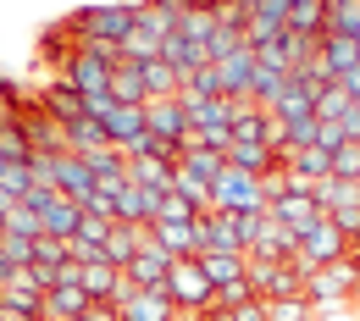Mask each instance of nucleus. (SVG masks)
<instances>
[{
	"label": "nucleus",
	"instance_id": "f257e3e1",
	"mask_svg": "<svg viewBox=\"0 0 360 321\" xmlns=\"http://www.w3.org/2000/svg\"><path fill=\"white\" fill-rule=\"evenodd\" d=\"M67 28L84 45H128V34L139 28V0H89L78 11H67Z\"/></svg>",
	"mask_w": 360,
	"mask_h": 321
},
{
	"label": "nucleus",
	"instance_id": "f03ea898",
	"mask_svg": "<svg viewBox=\"0 0 360 321\" xmlns=\"http://www.w3.org/2000/svg\"><path fill=\"white\" fill-rule=\"evenodd\" d=\"M355 294H360V261L355 255H344V261H333V266H316V272L305 277V299L316 305V316L344 310Z\"/></svg>",
	"mask_w": 360,
	"mask_h": 321
},
{
	"label": "nucleus",
	"instance_id": "7ed1b4c3",
	"mask_svg": "<svg viewBox=\"0 0 360 321\" xmlns=\"http://www.w3.org/2000/svg\"><path fill=\"white\" fill-rule=\"evenodd\" d=\"M349 255V238L333 228V216L321 211V216H311L305 228H300V255H294V266L311 277L316 266H333V261H344Z\"/></svg>",
	"mask_w": 360,
	"mask_h": 321
},
{
	"label": "nucleus",
	"instance_id": "20e7f679",
	"mask_svg": "<svg viewBox=\"0 0 360 321\" xmlns=\"http://www.w3.org/2000/svg\"><path fill=\"white\" fill-rule=\"evenodd\" d=\"M167 294H172V305H178L183 316H200V310L217 305V288H211V277H205V266H200V255L172 261V272H167Z\"/></svg>",
	"mask_w": 360,
	"mask_h": 321
},
{
	"label": "nucleus",
	"instance_id": "39448f33",
	"mask_svg": "<svg viewBox=\"0 0 360 321\" xmlns=\"http://www.w3.org/2000/svg\"><path fill=\"white\" fill-rule=\"evenodd\" d=\"M211 211H233V216H255L266 211V183L255 172H238V166H222V178L211 183Z\"/></svg>",
	"mask_w": 360,
	"mask_h": 321
},
{
	"label": "nucleus",
	"instance_id": "423d86ee",
	"mask_svg": "<svg viewBox=\"0 0 360 321\" xmlns=\"http://www.w3.org/2000/svg\"><path fill=\"white\" fill-rule=\"evenodd\" d=\"M244 282H250L255 299H288V294H305V272H300L294 261H255V255H250Z\"/></svg>",
	"mask_w": 360,
	"mask_h": 321
},
{
	"label": "nucleus",
	"instance_id": "0eeeda50",
	"mask_svg": "<svg viewBox=\"0 0 360 321\" xmlns=\"http://www.w3.org/2000/svg\"><path fill=\"white\" fill-rule=\"evenodd\" d=\"M183 111H188V122H194V133H233V117H238V100H227V94H178Z\"/></svg>",
	"mask_w": 360,
	"mask_h": 321
},
{
	"label": "nucleus",
	"instance_id": "6e6552de",
	"mask_svg": "<svg viewBox=\"0 0 360 321\" xmlns=\"http://www.w3.org/2000/svg\"><path fill=\"white\" fill-rule=\"evenodd\" d=\"M144 128H150L155 138L183 144V150H188V138H194V122H188V111H183L178 94H172V100H150V105H144Z\"/></svg>",
	"mask_w": 360,
	"mask_h": 321
},
{
	"label": "nucleus",
	"instance_id": "1a4fd4ad",
	"mask_svg": "<svg viewBox=\"0 0 360 321\" xmlns=\"http://www.w3.org/2000/svg\"><path fill=\"white\" fill-rule=\"evenodd\" d=\"M34 105H39V111H45V117H56V122H61V128H67V122H78V117H84V94L72 89V84H67V78H61V72H50V78H45V89L34 94Z\"/></svg>",
	"mask_w": 360,
	"mask_h": 321
},
{
	"label": "nucleus",
	"instance_id": "9d476101",
	"mask_svg": "<svg viewBox=\"0 0 360 321\" xmlns=\"http://www.w3.org/2000/svg\"><path fill=\"white\" fill-rule=\"evenodd\" d=\"M100 128H105V138H111L122 155H134L139 138L150 133V128H144V105H111V111L100 117Z\"/></svg>",
	"mask_w": 360,
	"mask_h": 321
},
{
	"label": "nucleus",
	"instance_id": "9b49d317",
	"mask_svg": "<svg viewBox=\"0 0 360 321\" xmlns=\"http://www.w3.org/2000/svg\"><path fill=\"white\" fill-rule=\"evenodd\" d=\"M316 67L327 72V78H344L349 67H360V39H349V34H321L316 39Z\"/></svg>",
	"mask_w": 360,
	"mask_h": 321
},
{
	"label": "nucleus",
	"instance_id": "f8f14e48",
	"mask_svg": "<svg viewBox=\"0 0 360 321\" xmlns=\"http://www.w3.org/2000/svg\"><path fill=\"white\" fill-rule=\"evenodd\" d=\"M144 238H150V228H128V222H111V232H105V244H100V255L117 266V272H128L134 266V255L144 249Z\"/></svg>",
	"mask_w": 360,
	"mask_h": 321
},
{
	"label": "nucleus",
	"instance_id": "ddd939ff",
	"mask_svg": "<svg viewBox=\"0 0 360 321\" xmlns=\"http://www.w3.org/2000/svg\"><path fill=\"white\" fill-rule=\"evenodd\" d=\"M172 261L178 255H167L155 238H144V249L134 255V266H128V277H134L139 288H167V272H172Z\"/></svg>",
	"mask_w": 360,
	"mask_h": 321
},
{
	"label": "nucleus",
	"instance_id": "4468645a",
	"mask_svg": "<svg viewBox=\"0 0 360 321\" xmlns=\"http://www.w3.org/2000/svg\"><path fill=\"white\" fill-rule=\"evenodd\" d=\"M78 45H84V39H78V34L67 28V17H61L56 28H45V34H39V67H50V72H67V61L78 55Z\"/></svg>",
	"mask_w": 360,
	"mask_h": 321
},
{
	"label": "nucleus",
	"instance_id": "2eb2a0df",
	"mask_svg": "<svg viewBox=\"0 0 360 321\" xmlns=\"http://www.w3.org/2000/svg\"><path fill=\"white\" fill-rule=\"evenodd\" d=\"M150 238H155L167 255H178V261L205 249V244H200V216H194V222H150Z\"/></svg>",
	"mask_w": 360,
	"mask_h": 321
},
{
	"label": "nucleus",
	"instance_id": "dca6fc26",
	"mask_svg": "<svg viewBox=\"0 0 360 321\" xmlns=\"http://www.w3.org/2000/svg\"><path fill=\"white\" fill-rule=\"evenodd\" d=\"M255 50L250 45H238L233 55H222L217 67H222V89H227V100H250V78H255Z\"/></svg>",
	"mask_w": 360,
	"mask_h": 321
},
{
	"label": "nucleus",
	"instance_id": "f3484780",
	"mask_svg": "<svg viewBox=\"0 0 360 321\" xmlns=\"http://www.w3.org/2000/svg\"><path fill=\"white\" fill-rule=\"evenodd\" d=\"M0 310L6 316H22V321H45V294L28 288V282H17V277H6L0 282Z\"/></svg>",
	"mask_w": 360,
	"mask_h": 321
},
{
	"label": "nucleus",
	"instance_id": "a211bd4d",
	"mask_svg": "<svg viewBox=\"0 0 360 321\" xmlns=\"http://www.w3.org/2000/svg\"><path fill=\"white\" fill-rule=\"evenodd\" d=\"M78 288L89 294L94 305H111L117 288H122V272H117L111 261H89V266H78Z\"/></svg>",
	"mask_w": 360,
	"mask_h": 321
},
{
	"label": "nucleus",
	"instance_id": "6ab92c4d",
	"mask_svg": "<svg viewBox=\"0 0 360 321\" xmlns=\"http://www.w3.org/2000/svg\"><path fill=\"white\" fill-rule=\"evenodd\" d=\"M271 133V111L255 100H238V117H233V144H266Z\"/></svg>",
	"mask_w": 360,
	"mask_h": 321
},
{
	"label": "nucleus",
	"instance_id": "aec40b11",
	"mask_svg": "<svg viewBox=\"0 0 360 321\" xmlns=\"http://www.w3.org/2000/svg\"><path fill=\"white\" fill-rule=\"evenodd\" d=\"M316 94H321V89H311L305 78H294V72H288V89L271 100V117H277V122H294V117H305V111H316Z\"/></svg>",
	"mask_w": 360,
	"mask_h": 321
},
{
	"label": "nucleus",
	"instance_id": "412c9836",
	"mask_svg": "<svg viewBox=\"0 0 360 321\" xmlns=\"http://www.w3.org/2000/svg\"><path fill=\"white\" fill-rule=\"evenodd\" d=\"M178 178V161H161V155H128V183L139 188H172Z\"/></svg>",
	"mask_w": 360,
	"mask_h": 321
},
{
	"label": "nucleus",
	"instance_id": "4be33fe9",
	"mask_svg": "<svg viewBox=\"0 0 360 321\" xmlns=\"http://www.w3.org/2000/svg\"><path fill=\"white\" fill-rule=\"evenodd\" d=\"M200 266H205V277H211V288H227V282H244V272H250V255L200 249Z\"/></svg>",
	"mask_w": 360,
	"mask_h": 321
},
{
	"label": "nucleus",
	"instance_id": "5701e85b",
	"mask_svg": "<svg viewBox=\"0 0 360 321\" xmlns=\"http://www.w3.org/2000/svg\"><path fill=\"white\" fill-rule=\"evenodd\" d=\"M283 172H288V178H305V183H321V178H333V150H321V144L294 150V155L283 161Z\"/></svg>",
	"mask_w": 360,
	"mask_h": 321
},
{
	"label": "nucleus",
	"instance_id": "b1692460",
	"mask_svg": "<svg viewBox=\"0 0 360 321\" xmlns=\"http://www.w3.org/2000/svg\"><path fill=\"white\" fill-rule=\"evenodd\" d=\"M139 72H144V89H150V100H172V94L183 89V72L167 61V55H150V61H139Z\"/></svg>",
	"mask_w": 360,
	"mask_h": 321
},
{
	"label": "nucleus",
	"instance_id": "393cba45",
	"mask_svg": "<svg viewBox=\"0 0 360 321\" xmlns=\"http://www.w3.org/2000/svg\"><path fill=\"white\" fill-rule=\"evenodd\" d=\"M89 305H94V299L78 288V282H56V288L45 294V316H56V321H78Z\"/></svg>",
	"mask_w": 360,
	"mask_h": 321
},
{
	"label": "nucleus",
	"instance_id": "a878e982",
	"mask_svg": "<svg viewBox=\"0 0 360 321\" xmlns=\"http://www.w3.org/2000/svg\"><path fill=\"white\" fill-rule=\"evenodd\" d=\"M22 128H28L34 155H56V150H67V144H61V122H56V117H45L39 105H34V111H22Z\"/></svg>",
	"mask_w": 360,
	"mask_h": 321
},
{
	"label": "nucleus",
	"instance_id": "bb28decb",
	"mask_svg": "<svg viewBox=\"0 0 360 321\" xmlns=\"http://www.w3.org/2000/svg\"><path fill=\"white\" fill-rule=\"evenodd\" d=\"M227 166H238V172H255V178H266V172H277L283 161L271 155V144H227Z\"/></svg>",
	"mask_w": 360,
	"mask_h": 321
},
{
	"label": "nucleus",
	"instance_id": "cd10ccee",
	"mask_svg": "<svg viewBox=\"0 0 360 321\" xmlns=\"http://www.w3.org/2000/svg\"><path fill=\"white\" fill-rule=\"evenodd\" d=\"M0 155L6 161H34V144L22 128V111H0Z\"/></svg>",
	"mask_w": 360,
	"mask_h": 321
},
{
	"label": "nucleus",
	"instance_id": "c85d7f7f",
	"mask_svg": "<svg viewBox=\"0 0 360 321\" xmlns=\"http://www.w3.org/2000/svg\"><path fill=\"white\" fill-rule=\"evenodd\" d=\"M61 144H67L72 155H89V150H105L111 138H105V128H100V117H78V122L61 128Z\"/></svg>",
	"mask_w": 360,
	"mask_h": 321
},
{
	"label": "nucleus",
	"instance_id": "c756f323",
	"mask_svg": "<svg viewBox=\"0 0 360 321\" xmlns=\"http://www.w3.org/2000/svg\"><path fill=\"white\" fill-rule=\"evenodd\" d=\"M111 100H117V105H150V89H144L139 61H122V67L111 72Z\"/></svg>",
	"mask_w": 360,
	"mask_h": 321
},
{
	"label": "nucleus",
	"instance_id": "7c9ffc66",
	"mask_svg": "<svg viewBox=\"0 0 360 321\" xmlns=\"http://www.w3.org/2000/svg\"><path fill=\"white\" fill-rule=\"evenodd\" d=\"M255 55H261V50H255ZM283 89H288V72H283V67H271V61H255V78H250V100L271 111V100H277Z\"/></svg>",
	"mask_w": 360,
	"mask_h": 321
},
{
	"label": "nucleus",
	"instance_id": "2f4dec72",
	"mask_svg": "<svg viewBox=\"0 0 360 321\" xmlns=\"http://www.w3.org/2000/svg\"><path fill=\"white\" fill-rule=\"evenodd\" d=\"M178 166H183V172H194L200 183H217V178H222V166H227V155H222V150H205V144H188Z\"/></svg>",
	"mask_w": 360,
	"mask_h": 321
},
{
	"label": "nucleus",
	"instance_id": "473e14b6",
	"mask_svg": "<svg viewBox=\"0 0 360 321\" xmlns=\"http://www.w3.org/2000/svg\"><path fill=\"white\" fill-rule=\"evenodd\" d=\"M217 28H222V22H217V11H200V6H188V11H183V22H178V34L188 39V45H200L205 55H211V39H217Z\"/></svg>",
	"mask_w": 360,
	"mask_h": 321
},
{
	"label": "nucleus",
	"instance_id": "72a5a7b5",
	"mask_svg": "<svg viewBox=\"0 0 360 321\" xmlns=\"http://www.w3.org/2000/svg\"><path fill=\"white\" fill-rule=\"evenodd\" d=\"M84 161H89L94 183H122V178H128V155H122L117 144H105V150H89Z\"/></svg>",
	"mask_w": 360,
	"mask_h": 321
},
{
	"label": "nucleus",
	"instance_id": "f704fd0d",
	"mask_svg": "<svg viewBox=\"0 0 360 321\" xmlns=\"http://www.w3.org/2000/svg\"><path fill=\"white\" fill-rule=\"evenodd\" d=\"M349 105H355V94L344 89L338 78H333V84H321V94H316V117H321V122H338Z\"/></svg>",
	"mask_w": 360,
	"mask_h": 321
},
{
	"label": "nucleus",
	"instance_id": "c9c22d12",
	"mask_svg": "<svg viewBox=\"0 0 360 321\" xmlns=\"http://www.w3.org/2000/svg\"><path fill=\"white\" fill-rule=\"evenodd\" d=\"M34 183H39V178H34V161H6V172H0V194H6V199H22Z\"/></svg>",
	"mask_w": 360,
	"mask_h": 321
},
{
	"label": "nucleus",
	"instance_id": "e433bc0d",
	"mask_svg": "<svg viewBox=\"0 0 360 321\" xmlns=\"http://www.w3.org/2000/svg\"><path fill=\"white\" fill-rule=\"evenodd\" d=\"M67 261H72V238H56V232L34 238V266H67Z\"/></svg>",
	"mask_w": 360,
	"mask_h": 321
},
{
	"label": "nucleus",
	"instance_id": "4c0bfd02",
	"mask_svg": "<svg viewBox=\"0 0 360 321\" xmlns=\"http://www.w3.org/2000/svg\"><path fill=\"white\" fill-rule=\"evenodd\" d=\"M266 316L271 321H321L316 316V305L305 294H288V299H266Z\"/></svg>",
	"mask_w": 360,
	"mask_h": 321
},
{
	"label": "nucleus",
	"instance_id": "58836bf2",
	"mask_svg": "<svg viewBox=\"0 0 360 321\" xmlns=\"http://www.w3.org/2000/svg\"><path fill=\"white\" fill-rule=\"evenodd\" d=\"M183 89H188V94H227V89H222V67H217V61H205V67L183 72ZM183 89H178V94H183Z\"/></svg>",
	"mask_w": 360,
	"mask_h": 321
},
{
	"label": "nucleus",
	"instance_id": "ea45409f",
	"mask_svg": "<svg viewBox=\"0 0 360 321\" xmlns=\"http://www.w3.org/2000/svg\"><path fill=\"white\" fill-rule=\"evenodd\" d=\"M172 194H183L200 216L211 211V183H200V178H194V172H183V166H178V178H172Z\"/></svg>",
	"mask_w": 360,
	"mask_h": 321
},
{
	"label": "nucleus",
	"instance_id": "a19ab883",
	"mask_svg": "<svg viewBox=\"0 0 360 321\" xmlns=\"http://www.w3.org/2000/svg\"><path fill=\"white\" fill-rule=\"evenodd\" d=\"M0 232H17V238H39V232H45V222H39V216H34V211L17 199V205H6V228H0Z\"/></svg>",
	"mask_w": 360,
	"mask_h": 321
},
{
	"label": "nucleus",
	"instance_id": "79ce46f5",
	"mask_svg": "<svg viewBox=\"0 0 360 321\" xmlns=\"http://www.w3.org/2000/svg\"><path fill=\"white\" fill-rule=\"evenodd\" d=\"M283 128H288V155H294V150H311V144H316L321 117H316V111H305V117H294V122H283Z\"/></svg>",
	"mask_w": 360,
	"mask_h": 321
},
{
	"label": "nucleus",
	"instance_id": "37998d69",
	"mask_svg": "<svg viewBox=\"0 0 360 321\" xmlns=\"http://www.w3.org/2000/svg\"><path fill=\"white\" fill-rule=\"evenodd\" d=\"M327 216H333V228L344 232V238H349V249H355V244H360V199H344V205H333Z\"/></svg>",
	"mask_w": 360,
	"mask_h": 321
},
{
	"label": "nucleus",
	"instance_id": "c03bdc74",
	"mask_svg": "<svg viewBox=\"0 0 360 321\" xmlns=\"http://www.w3.org/2000/svg\"><path fill=\"white\" fill-rule=\"evenodd\" d=\"M0 255H6V266H11V272H17V266H34V238L0 232Z\"/></svg>",
	"mask_w": 360,
	"mask_h": 321
},
{
	"label": "nucleus",
	"instance_id": "a18cd8bd",
	"mask_svg": "<svg viewBox=\"0 0 360 321\" xmlns=\"http://www.w3.org/2000/svg\"><path fill=\"white\" fill-rule=\"evenodd\" d=\"M327 28H333V34H349V39H360V0H349V6H333V11H327Z\"/></svg>",
	"mask_w": 360,
	"mask_h": 321
},
{
	"label": "nucleus",
	"instance_id": "49530a36",
	"mask_svg": "<svg viewBox=\"0 0 360 321\" xmlns=\"http://www.w3.org/2000/svg\"><path fill=\"white\" fill-rule=\"evenodd\" d=\"M194 216H200V211H194L183 194H172V188L161 194V216H155V222H194Z\"/></svg>",
	"mask_w": 360,
	"mask_h": 321
},
{
	"label": "nucleus",
	"instance_id": "de8ad7c7",
	"mask_svg": "<svg viewBox=\"0 0 360 321\" xmlns=\"http://www.w3.org/2000/svg\"><path fill=\"white\" fill-rule=\"evenodd\" d=\"M333 178H344V183H360V144H344V150L333 155Z\"/></svg>",
	"mask_w": 360,
	"mask_h": 321
},
{
	"label": "nucleus",
	"instance_id": "09e8293b",
	"mask_svg": "<svg viewBox=\"0 0 360 321\" xmlns=\"http://www.w3.org/2000/svg\"><path fill=\"white\" fill-rule=\"evenodd\" d=\"M105 232H111V216L84 211V222H78V232H72V238H84V244H105Z\"/></svg>",
	"mask_w": 360,
	"mask_h": 321
},
{
	"label": "nucleus",
	"instance_id": "8fccbe9b",
	"mask_svg": "<svg viewBox=\"0 0 360 321\" xmlns=\"http://www.w3.org/2000/svg\"><path fill=\"white\" fill-rule=\"evenodd\" d=\"M227 321H271V316H266V299H244V305H233V310H227Z\"/></svg>",
	"mask_w": 360,
	"mask_h": 321
},
{
	"label": "nucleus",
	"instance_id": "3c124183",
	"mask_svg": "<svg viewBox=\"0 0 360 321\" xmlns=\"http://www.w3.org/2000/svg\"><path fill=\"white\" fill-rule=\"evenodd\" d=\"M316 144H321V150H333V155H338V150H344V144H349V138H344V128H338V122H321V128H316Z\"/></svg>",
	"mask_w": 360,
	"mask_h": 321
},
{
	"label": "nucleus",
	"instance_id": "603ef678",
	"mask_svg": "<svg viewBox=\"0 0 360 321\" xmlns=\"http://www.w3.org/2000/svg\"><path fill=\"white\" fill-rule=\"evenodd\" d=\"M338 128H344V138H349V144H360V100L344 111V117H338Z\"/></svg>",
	"mask_w": 360,
	"mask_h": 321
},
{
	"label": "nucleus",
	"instance_id": "864d4df0",
	"mask_svg": "<svg viewBox=\"0 0 360 321\" xmlns=\"http://www.w3.org/2000/svg\"><path fill=\"white\" fill-rule=\"evenodd\" d=\"M78 321H122V316H117V305H89Z\"/></svg>",
	"mask_w": 360,
	"mask_h": 321
},
{
	"label": "nucleus",
	"instance_id": "5fc2aeb1",
	"mask_svg": "<svg viewBox=\"0 0 360 321\" xmlns=\"http://www.w3.org/2000/svg\"><path fill=\"white\" fill-rule=\"evenodd\" d=\"M338 84H344V89H349V94H355V100H360V67H349V72H344Z\"/></svg>",
	"mask_w": 360,
	"mask_h": 321
},
{
	"label": "nucleus",
	"instance_id": "6e6d98bb",
	"mask_svg": "<svg viewBox=\"0 0 360 321\" xmlns=\"http://www.w3.org/2000/svg\"><path fill=\"white\" fill-rule=\"evenodd\" d=\"M6 205H17V199H6V194H0V228H6Z\"/></svg>",
	"mask_w": 360,
	"mask_h": 321
},
{
	"label": "nucleus",
	"instance_id": "4d7b16f0",
	"mask_svg": "<svg viewBox=\"0 0 360 321\" xmlns=\"http://www.w3.org/2000/svg\"><path fill=\"white\" fill-rule=\"evenodd\" d=\"M6 277H11V266H6V255H0V282H6Z\"/></svg>",
	"mask_w": 360,
	"mask_h": 321
},
{
	"label": "nucleus",
	"instance_id": "13d9d810",
	"mask_svg": "<svg viewBox=\"0 0 360 321\" xmlns=\"http://www.w3.org/2000/svg\"><path fill=\"white\" fill-rule=\"evenodd\" d=\"M238 6H244V11H255V6H261V0H238Z\"/></svg>",
	"mask_w": 360,
	"mask_h": 321
},
{
	"label": "nucleus",
	"instance_id": "bf43d9fd",
	"mask_svg": "<svg viewBox=\"0 0 360 321\" xmlns=\"http://www.w3.org/2000/svg\"><path fill=\"white\" fill-rule=\"evenodd\" d=\"M349 255H355V261H360V244H355V249H349Z\"/></svg>",
	"mask_w": 360,
	"mask_h": 321
},
{
	"label": "nucleus",
	"instance_id": "052dcab7",
	"mask_svg": "<svg viewBox=\"0 0 360 321\" xmlns=\"http://www.w3.org/2000/svg\"><path fill=\"white\" fill-rule=\"evenodd\" d=\"M0 172H6V155H0Z\"/></svg>",
	"mask_w": 360,
	"mask_h": 321
},
{
	"label": "nucleus",
	"instance_id": "680f3d73",
	"mask_svg": "<svg viewBox=\"0 0 360 321\" xmlns=\"http://www.w3.org/2000/svg\"><path fill=\"white\" fill-rule=\"evenodd\" d=\"M178 321H194V316H178Z\"/></svg>",
	"mask_w": 360,
	"mask_h": 321
},
{
	"label": "nucleus",
	"instance_id": "e2e57ef3",
	"mask_svg": "<svg viewBox=\"0 0 360 321\" xmlns=\"http://www.w3.org/2000/svg\"><path fill=\"white\" fill-rule=\"evenodd\" d=\"M78 6H89V0H78Z\"/></svg>",
	"mask_w": 360,
	"mask_h": 321
}]
</instances>
